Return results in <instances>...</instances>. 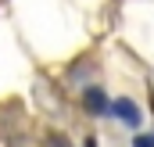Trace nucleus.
I'll return each instance as SVG.
<instances>
[{
	"label": "nucleus",
	"instance_id": "nucleus-1",
	"mask_svg": "<svg viewBox=\"0 0 154 147\" xmlns=\"http://www.w3.org/2000/svg\"><path fill=\"white\" fill-rule=\"evenodd\" d=\"M115 115L125 118V126H136V122H140V111H136L133 101H115Z\"/></svg>",
	"mask_w": 154,
	"mask_h": 147
},
{
	"label": "nucleus",
	"instance_id": "nucleus-2",
	"mask_svg": "<svg viewBox=\"0 0 154 147\" xmlns=\"http://www.w3.org/2000/svg\"><path fill=\"white\" fill-rule=\"evenodd\" d=\"M86 104H90V108H104V97H100V90H86Z\"/></svg>",
	"mask_w": 154,
	"mask_h": 147
},
{
	"label": "nucleus",
	"instance_id": "nucleus-3",
	"mask_svg": "<svg viewBox=\"0 0 154 147\" xmlns=\"http://www.w3.org/2000/svg\"><path fill=\"white\" fill-rule=\"evenodd\" d=\"M133 147H154V136H136V144Z\"/></svg>",
	"mask_w": 154,
	"mask_h": 147
}]
</instances>
